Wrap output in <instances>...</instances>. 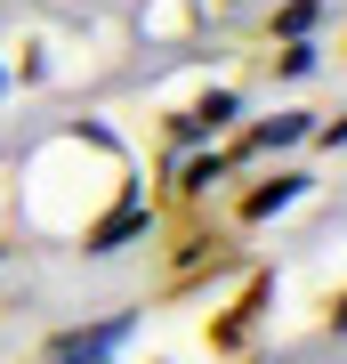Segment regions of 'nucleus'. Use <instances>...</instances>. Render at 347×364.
<instances>
[{"instance_id":"obj_1","label":"nucleus","mask_w":347,"mask_h":364,"mask_svg":"<svg viewBox=\"0 0 347 364\" xmlns=\"http://www.w3.org/2000/svg\"><path fill=\"white\" fill-rule=\"evenodd\" d=\"M307 138V114H275L267 130H258V146H299Z\"/></svg>"},{"instance_id":"obj_2","label":"nucleus","mask_w":347,"mask_h":364,"mask_svg":"<svg viewBox=\"0 0 347 364\" xmlns=\"http://www.w3.org/2000/svg\"><path fill=\"white\" fill-rule=\"evenodd\" d=\"M226 122H234V97L219 90V97H202V105H194V130H226Z\"/></svg>"},{"instance_id":"obj_3","label":"nucleus","mask_w":347,"mask_h":364,"mask_svg":"<svg viewBox=\"0 0 347 364\" xmlns=\"http://www.w3.org/2000/svg\"><path fill=\"white\" fill-rule=\"evenodd\" d=\"M299 195V178H275V186H258V195H250V219H267V210H283Z\"/></svg>"},{"instance_id":"obj_4","label":"nucleus","mask_w":347,"mask_h":364,"mask_svg":"<svg viewBox=\"0 0 347 364\" xmlns=\"http://www.w3.org/2000/svg\"><path fill=\"white\" fill-rule=\"evenodd\" d=\"M307 25H315V0H291V9H283V33L307 41Z\"/></svg>"},{"instance_id":"obj_5","label":"nucleus","mask_w":347,"mask_h":364,"mask_svg":"<svg viewBox=\"0 0 347 364\" xmlns=\"http://www.w3.org/2000/svg\"><path fill=\"white\" fill-rule=\"evenodd\" d=\"M283 73L299 81V73H315V49H307V41H291V49H283Z\"/></svg>"},{"instance_id":"obj_6","label":"nucleus","mask_w":347,"mask_h":364,"mask_svg":"<svg viewBox=\"0 0 347 364\" xmlns=\"http://www.w3.org/2000/svg\"><path fill=\"white\" fill-rule=\"evenodd\" d=\"M339 324H347V299H339Z\"/></svg>"},{"instance_id":"obj_7","label":"nucleus","mask_w":347,"mask_h":364,"mask_svg":"<svg viewBox=\"0 0 347 364\" xmlns=\"http://www.w3.org/2000/svg\"><path fill=\"white\" fill-rule=\"evenodd\" d=\"M0 81H9V73H0Z\"/></svg>"}]
</instances>
